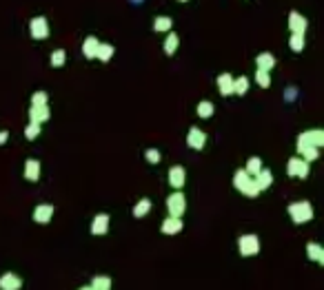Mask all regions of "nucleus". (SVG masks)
Listing matches in <instances>:
<instances>
[{
  "mask_svg": "<svg viewBox=\"0 0 324 290\" xmlns=\"http://www.w3.org/2000/svg\"><path fill=\"white\" fill-rule=\"evenodd\" d=\"M167 208H169L171 217H182L184 211H187V197L180 191H175V193H171L167 197Z\"/></svg>",
  "mask_w": 324,
  "mask_h": 290,
  "instance_id": "nucleus-5",
  "label": "nucleus"
},
{
  "mask_svg": "<svg viewBox=\"0 0 324 290\" xmlns=\"http://www.w3.org/2000/svg\"><path fill=\"white\" fill-rule=\"evenodd\" d=\"M298 155H300L302 160H306V162L311 164L313 160H318V157H320V149H315V146H306V149H304V151H300Z\"/></svg>",
  "mask_w": 324,
  "mask_h": 290,
  "instance_id": "nucleus-29",
  "label": "nucleus"
},
{
  "mask_svg": "<svg viewBox=\"0 0 324 290\" xmlns=\"http://www.w3.org/2000/svg\"><path fill=\"white\" fill-rule=\"evenodd\" d=\"M20 286H22V279L16 277L14 272H5L0 277V290H20Z\"/></svg>",
  "mask_w": 324,
  "mask_h": 290,
  "instance_id": "nucleus-12",
  "label": "nucleus"
},
{
  "mask_svg": "<svg viewBox=\"0 0 324 290\" xmlns=\"http://www.w3.org/2000/svg\"><path fill=\"white\" fill-rule=\"evenodd\" d=\"M306 140H309L311 146H315V149H322L324 146V129H309L304 131Z\"/></svg>",
  "mask_w": 324,
  "mask_h": 290,
  "instance_id": "nucleus-18",
  "label": "nucleus"
},
{
  "mask_svg": "<svg viewBox=\"0 0 324 290\" xmlns=\"http://www.w3.org/2000/svg\"><path fill=\"white\" fill-rule=\"evenodd\" d=\"M238 248H240V255L242 257H256L260 252V237L258 235H242L238 239Z\"/></svg>",
  "mask_w": 324,
  "mask_h": 290,
  "instance_id": "nucleus-4",
  "label": "nucleus"
},
{
  "mask_svg": "<svg viewBox=\"0 0 324 290\" xmlns=\"http://www.w3.org/2000/svg\"><path fill=\"white\" fill-rule=\"evenodd\" d=\"M256 184H258V189H260V191L271 189V186H273V173L269 169H262L260 173L256 175Z\"/></svg>",
  "mask_w": 324,
  "mask_h": 290,
  "instance_id": "nucleus-19",
  "label": "nucleus"
},
{
  "mask_svg": "<svg viewBox=\"0 0 324 290\" xmlns=\"http://www.w3.org/2000/svg\"><path fill=\"white\" fill-rule=\"evenodd\" d=\"M247 91H249V77H244V76L236 77V82H233V93H236V96H244Z\"/></svg>",
  "mask_w": 324,
  "mask_h": 290,
  "instance_id": "nucleus-26",
  "label": "nucleus"
},
{
  "mask_svg": "<svg viewBox=\"0 0 324 290\" xmlns=\"http://www.w3.org/2000/svg\"><path fill=\"white\" fill-rule=\"evenodd\" d=\"M98 47H100V42H98V38H93V36H89L87 40H85V44H83V54H85V58H96L98 56Z\"/></svg>",
  "mask_w": 324,
  "mask_h": 290,
  "instance_id": "nucleus-20",
  "label": "nucleus"
},
{
  "mask_svg": "<svg viewBox=\"0 0 324 290\" xmlns=\"http://www.w3.org/2000/svg\"><path fill=\"white\" fill-rule=\"evenodd\" d=\"M65 58H67L65 49H56V51L51 54V64H53V67H63V64H65Z\"/></svg>",
  "mask_w": 324,
  "mask_h": 290,
  "instance_id": "nucleus-33",
  "label": "nucleus"
},
{
  "mask_svg": "<svg viewBox=\"0 0 324 290\" xmlns=\"http://www.w3.org/2000/svg\"><path fill=\"white\" fill-rule=\"evenodd\" d=\"M133 2H140V0H133Z\"/></svg>",
  "mask_w": 324,
  "mask_h": 290,
  "instance_id": "nucleus-41",
  "label": "nucleus"
},
{
  "mask_svg": "<svg viewBox=\"0 0 324 290\" xmlns=\"http://www.w3.org/2000/svg\"><path fill=\"white\" fill-rule=\"evenodd\" d=\"M213 111H216V107H213V102H209V100L198 102V107H195V113H198V117H202V120H209V117L213 116Z\"/></svg>",
  "mask_w": 324,
  "mask_h": 290,
  "instance_id": "nucleus-21",
  "label": "nucleus"
},
{
  "mask_svg": "<svg viewBox=\"0 0 324 290\" xmlns=\"http://www.w3.org/2000/svg\"><path fill=\"white\" fill-rule=\"evenodd\" d=\"M233 82H236V77L231 73H220L218 76V89L222 96H233Z\"/></svg>",
  "mask_w": 324,
  "mask_h": 290,
  "instance_id": "nucleus-14",
  "label": "nucleus"
},
{
  "mask_svg": "<svg viewBox=\"0 0 324 290\" xmlns=\"http://www.w3.org/2000/svg\"><path fill=\"white\" fill-rule=\"evenodd\" d=\"M320 252H322V246H320V244H315V242L306 244V257H309L311 261H318Z\"/></svg>",
  "mask_w": 324,
  "mask_h": 290,
  "instance_id": "nucleus-31",
  "label": "nucleus"
},
{
  "mask_svg": "<svg viewBox=\"0 0 324 290\" xmlns=\"http://www.w3.org/2000/svg\"><path fill=\"white\" fill-rule=\"evenodd\" d=\"M311 173V164L306 160H302L300 155H295L286 162V175L289 177H300V179H306Z\"/></svg>",
  "mask_w": 324,
  "mask_h": 290,
  "instance_id": "nucleus-3",
  "label": "nucleus"
},
{
  "mask_svg": "<svg viewBox=\"0 0 324 290\" xmlns=\"http://www.w3.org/2000/svg\"><path fill=\"white\" fill-rule=\"evenodd\" d=\"M286 213H289L291 222L293 224H309L311 219H313V206H311V202H306V199H302V202H293L286 206Z\"/></svg>",
  "mask_w": 324,
  "mask_h": 290,
  "instance_id": "nucleus-2",
  "label": "nucleus"
},
{
  "mask_svg": "<svg viewBox=\"0 0 324 290\" xmlns=\"http://www.w3.org/2000/svg\"><path fill=\"white\" fill-rule=\"evenodd\" d=\"M256 82L260 84L262 89L271 87V76H269V71H262V69H258V71H256Z\"/></svg>",
  "mask_w": 324,
  "mask_h": 290,
  "instance_id": "nucleus-30",
  "label": "nucleus"
},
{
  "mask_svg": "<svg viewBox=\"0 0 324 290\" xmlns=\"http://www.w3.org/2000/svg\"><path fill=\"white\" fill-rule=\"evenodd\" d=\"M91 288L93 290H109L111 288V279H109V277H96V279L91 281Z\"/></svg>",
  "mask_w": 324,
  "mask_h": 290,
  "instance_id": "nucleus-32",
  "label": "nucleus"
},
{
  "mask_svg": "<svg viewBox=\"0 0 324 290\" xmlns=\"http://www.w3.org/2000/svg\"><path fill=\"white\" fill-rule=\"evenodd\" d=\"M180 2H187V0H180Z\"/></svg>",
  "mask_w": 324,
  "mask_h": 290,
  "instance_id": "nucleus-42",
  "label": "nucleus"
},
{
  "mask_svg": "<svg viewBox=\"0 0 324 290\" xmlns=\"http://www.w3.org/2000/svg\"><path fill=\"white\" fill-rule=\"evenodd\" d=\"M80 290H93V288H91V286H83V288H80Z\"/></svg>",
  "mask_w": 324,
  "mask_h": 290,
  "instance_id": "nucleus-40",
  "label": "nucleus"
},
{
  "mask_svg": "<svg viewBox=\"0 0 324 290\" xmlns=\"http://www.w3.org/2000/svg\"><path fill=\"white\" fill-rule=\"evenodd\" d=\"M107 231H109V215L107 213L96 215V219L91 224V235H105Z\"/></svg>",
  "mask_w": 324,
  "mask_h": 290,
  "instance_id": "nucleus-15",
  "label": "nucleus"
},
{
  "mask_svg": "<svg viewBox=\"0 0 324 290\" xmlns=\"http://www.w3.org/2000/svg\"><path fill=\"white\" fill-rule=\"evenodd\" d=\"M256 64H258V69H262V71H269V73H271V69L276 67V56L269 54V51H262V54L256 58Z\"/></svg>",
  "mask_w": 324,
  "mask_h": 290,
  "instance_id": "nucleus-16",
  "label": "nucleus"
},
{
  "mask_svg": "<svg viewBox=\"0 0 324 290\" xmlns=\"http://www.w3.org/2000/svg\"><path fill=\"white\" fill-rule=\"evenodd\" d=\"M233 186H236L242 195H247V197H251V199L260 195V189H258V184H256V177H251L244 169L236 171V175H233Z\"/></svg>",
  "mask_w": 324,
  "mask_h": 290,
  "instance_id": "nucleus-1",
  "label": "nucleus"
},
{
  "mask_svg": "<svg viewBox=\"0 0 324 290\" xmlns=\"http://www.w3.org/2000/svg\"><path fill=\"white\" fill-rule=\"evenodd\" d=\"M171 27H173V20H171L169 16H158V18L153 20V29L155 31H169Z\"/></svg>",
  "mask_w": 324,
  "mask_h": 290,
  "instance_id": "nucleus-25",
  "label": "nucleus"
},
{
  "mask_svg": "<svg viewBox=\"0 0 324 290\" xmlns=\"http://www.w3.org/2000/svg\"><path fill=\"white\" fill-rule=\"evenodd\" d=\"M145 157L151 162V164H158V162H160V153H158V149H149V151L145 153Z\"/></svg>",
  "mask_w": 324,
  "mask_h": 290,
  "instance_id": "nucleus-36",
  "label": "nucleus"
},
{
  "mask_svg": "<svg viewBox=\"0 0 324 290\" xmlns=\"http://www.w3.org/2000/svg\"><path fill=\"white\" fill-rule=\"evenodd\" d=\"M184 182H187V171H184L182 166H173V169L169 171V184L175 191H180L184 186Z\"/></svg>",
  "mask_w": 324,
  "mask_h": 290,
  "instance_id": "nucleus-9",
  "label": "nucleus"
},
{
  "mask_svg": "<svg viewBox=\"0 0 324 290\" xmlns=\"http://www.w3.org/2000/svg\"><path fill=\"white\" fill-rule=\"evenodd\" d=\"M178 44H180V38L175 34H169L167 36V40H165V54L167 56H173L175 54V49H178Z\"/></svg>",
  "mask_w": 324,
  "mask_h": 290,
  "instance_id": "nucleus-27",
  "label": "nucleus"
},
{
  "mask_svg": "<svg viewBox=\"0 0 324 290\" xmlns=\"http://www.w3.org/2000/svg\"><path fill=\"white\" fill-rule=\"evenodd\" d=\"M149 211H151V199H140V202L136 204V208H133V217H138V219H142L145 215H149Z\"/></svg>",
  "mask_w": 324,
  "mask_h": 290,
  "instance_id": "nucleus-22",
  "label": "nucleus"
},
{
  "mask_svg": "<svg viewBox=\"0 0 324 290\" xmlns=\"http://www.w3.org/2000/svg\"><path fill=\"white\" fill-rule=\"evenodd\" d=\"M51 215H53L51 204H40V206H36V211H34V222L36 224H47L49 219H51Z\"/></svg>",
  "mask_w": 324,
  "mask_h": 290,
  "instance_id": "nucleus-11",
  "label": "nucleus"
},
{
  "mask_svg": "<svg viewBox=\"0 0 324 290\" xmlns=\"http://www.w3.org/2000/svg\"><path fill=\"white\" fill-rule=\"evenodd\" d=\"M262 169H264V166H262V160H260V157H249V160H247V166H244V171H247L251 177H256V175L260 173Z\"/></svg>",
  "mask_w": 324,
  "mask_h": 290,
  "instance_id": "nucleus-23",
  "label": "nucleus"
},
{
  "mask_svg": "<svg viewBox=\"0 0 324 290\" xmlns=\"http://www.w3.org/2000/svg\"><path fill=\"white\" fill-rule=\"evenodd\" d=\"M182 228H184L182 217H167L165 222H162V226H160V231L165 232V235H178Z\"/></svg>",
  "mask_w": 324,
  "mask_h": 290,
  "instance_id": "nucleus-10",
  "label": "nucleus"
},
{
  "mask_svg": "<svg viewBox=\"0 0 324 290\" xmlns=\"http://www.w3.org/2000/svg\"><path fill=\"white\" fill-rule=\"evenodd\" d=\"M24 177L29 179V182H38L40 179V162L29 157V160L24 162Z\"/></svg>",
  "mask_w": 324,
  "mask_h": 290,
  "instance_id": "nucleus-13",
  "label": "nucleus"
},
{
  "mask_svg": "<svg viewBox=\"0 0 324 290\" xmlns=\"http://www.w3.org/2000/svg\"><path fill=\"white\" fill-rule=\"evenodd\" d=\"M289 29L291 34H306V29H309V20L304 18L302 14H298V11H291L289 14Z\"/></svg>",
  "mask_w": 324,
  "mask_h": 290,
  "instance_id": "nucleus-7",
  "label": "nucleus"
},
{
  "mask_svg": "<svg viewBox=\"0 0 324 290\" xmlns=\"http://www.w3.org/2000/svg\"><path fill=\"white\" fill-rule=\"evenodd\" d=\"M318 264H320V266H324V248H322V252H320V257H318Z\"/></svg>",
  "mask_w": 324,
  "mask_h": 290,
  "instance_id": "nucleus-39",
  "label": "nucleus"
},
{
  "mask_svg": "<svg viewBox=\"0 0 324 290\" xmlns=\"http://www.w3.org/2000/svg\"><path fill=\"white\" fill-rule=\"evenodd\" d=\"M7 140H9V133H7V131H2V133H0V144H5Z\"/></svg>",
  "mask_w": 324,
  "mask_h": 290,
  "instance_id": "nucleus-38",
  "label": "nucleus"
},
{
  "mask_svg": "<svg viewBox=\"0 0 324 290\" xmlns=\"http://www.w3.org/2000/svg\"><path fill=\"white\" fill-rule=\"evenodd\" d=\"M38 135H40V124H34V122H29V126L24 129V137H27V140H36Z\"/></svg>",
  "mask_w": 324,
  "mask_h": 290,
  "instance_id": "nucleus-34",
  "label": "nucleus"
},
{
  "mask_svg": "<svg viewBox=\"0 0 324 290\" xmlns=\"http://www.w3.org/2000/svg\"><path fill=\"white\" fill-rule=\"evenodd\" d=\"M111 56H113V47H111V44H100V47H98V56H96L98 60H102V62H109V60H111Z\"/></svg>",
  "mask_w": 324,
  "mask_h": 290,
  "instance_id": "nucleus-28",
  "label": "nucleus"
},
{
  "mask_svg": "<svg viewBox=\"0 0 324 290\" xmlns=\"http://www.w3.org/2000/svg\"><path fill=\"white\" fill-rule=\"evenodd\" d=\"M289 47H291V51H295V54L304 51V36H302V34H291Z\"/></svg>",
  "mask_w": 324,
  "mask_h": 290,
  "instance_id": "nucleus-24",
  "label": "nucleus"
},
{
  "mask_svg": "<svg viewBox=\"0 0 324 290\" xmlns=\"http://www.w3.org/2000/svg\"><path fill=\"white\" fill-rule=\"evenodd\" d=\"M187 144L194 151H202L204 144H207V133L200 131L198 126H191V129H189V135H187Z\"/></svg>",
  "mask_w": 324,
  "mask_h": 290,
  "instance_id": "nucleus-6",
  "label": "nucleus"
},
{
  "mask_svg": "<svg viewBox=\"0 0 324 290\" xmlns=\"http://www.w3.org/2000/svg\"><path fill=\"white\" fill-rule=\"evenodd\" d=\"M295 97H298V89H295V87H289V89L284 91V100H286V102H293Z\"/></svg>",
  "mask_w": 324,
  "mask_h": 290,
  "instance_id": "nucleus-37",
  "label": "nucleus"
},
{
  "mask_svg": "<svg viewBox=\"0 0 324 290\" xmlns=\"http://www.w3.org/2000/svg\"><path fill=\"white\" fill-rule=\"evenodd\" d=\"M49 109H47V104H43V107H31V111H29V120L34 122V124H43V122H47L49 120Z\"/></svg>",
  "mask_w": 324,
  "mask_h": 290,
  "instance_id": "nucleus-17",
  "label": "nucleus"
},
{
  "mask_svg": "<svg viewBox=\"0 0 324 290\" xmlns=\"http://www.w3.org/2000/svg\"><path fill=\"white\" fill-rule=\"evenodd\" d=\"M43 104H47V93L36 91L34 96H31V107H43Z\"/></svg>",
  "mask_w": 324,
  "mask_h": 290,
  "instance_id": "nucleus-35",
  "label": "nucleus"
},
{
  "mask_svg": "<svg viewBox=\"0 0 324 290\" xmlns=\"http://www.w3.org/2000/svg\"><path fill=\"white\" fill-rule=\"evenodd\" d=\"M29 31H31V36H34L36 40H43V38H47L49 36V22H47V18H34L29 22Z\"/></svg>",
  "mask_w": 324,
  "mask_h": 290,
  "instance_id": "nucleus-8",
  "label": "nucleus"
}]
</instances>
